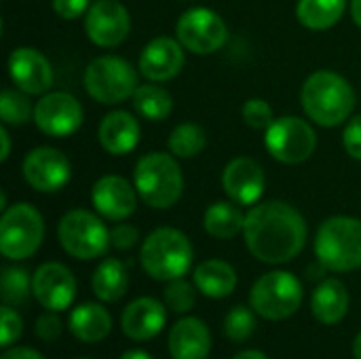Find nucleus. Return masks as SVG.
Here are the masks:
<instances>
[{
    "label": "nucleus",
    "mask_w": 361,
    "mask_h": 359,
    "mask_svg": "<svg viewBox=\"0 0 361 359\" xmlns=\"http://www.w3.org/2000/svg\"><path fill=\"white\" fill-rule=\"evenodd\" d=\"M131 106L142 118L159 123V121H165L171 114L173 97L163 87H157L154 83H148V85H140L135 89V93L131 97Z\"/></svg>",
    "instance_id": "29"
},
{
    "label": "nucleus",
    "mask_w": 361,
    "mask_h": 359,
    "mask_svg": "<svg viewBox=\"0 0 361 359\" xmlns=\"http://www.w3.org/2000/svg\"><path fill=\"white\" fill-rule=\"evenodd\" d=\"M93 294L104 303H116L127 294L129 273L127 267L116 258H106L97 264L91 279Z\"/></svg>",
    "instance_id": "26"
},
{
    "label": "nucleus",
    "mask_w": 361,
    "mask_h": 359,
    "mask_svg": "<svg viewBox=\"0 0 361 359\" xmlns=\"http://www.w3.org/2000/svg\"><path fill=\"white\" fill-rule=\"evenodd\" d=\"M112 330L110 313L97 303H85L70 315V332L82 343H99Z\"/></svg>",
    "instance_id": "24"
},
{
    "label": "nucleus",
    "mask_w": 361,
    "mask_h": 359,
    "mask_svg": "<svg viewBox=\"0 0 361 359\" xmlns=\"http://www.w3.org/2000/svg\"><path fill=\"white\" fill-rule=\"evenodd\" d=\"M353 358L361 359V332H360V334H357L355 343H353Z\"/></svg>",
    "instance_id": "46"
},
{
    "label": "nucleus",
    "mask_w": 361,
    "mask_h": 359,
    "mask_svg": "<svg viewBox=\"0 0 361 359\" xmlns=\"http://www.w3.org/2000/svg\"><path fill=\"white\" fill-rule=\"evenodd\" d=\"M315 256L322 267L334 273L360 269L361 220L351 216L328 218L315 235Z\"/></svg>",
    "instance_id": "5"
},
{
    "label": "nucleus",
    "mask_w": 361,
    "mask_h": 359,
    "mask_svg": "<svg viewBox=\"0 0 361 359\" xmlns=\"http://www.w3.org/2000/svg\"><path fill=\"white\" fill-rule=\"evenodd\" d=\"M176 36L186 51L195 55H212L226 44L228 28L216 11L195 6L180 15Z\"/></svg>",
    "instance_id": "11"
},
{
    "label": "nucleus",
    "mask_w": 361,
    "mask_h": 359,
    "mask_svg": "<svg viewBox=\"0 0 361 359\" xmlns=\"http://www.w3.org/2000/svg\"><path fill=\"white\" fill-rule=\"evenodd\" d=\"M300 106L313 123L338 127L353 114L355 91L345 76L332 70H317L302 83Z\"/></svg>",
    "instance_id": "2"
},
{
    "label": "nucleus",
    "mask_w": 361,
    "mask_h": 359,
    "mask_svg": "<svg viewBox=\"0 0 361 359\" xmlns=\"http://www.w3.org/2000/svg\"><path fill=\"white\" fill-rule=\"evenodd\" d=\"M82 80L87 93L104 106H114L131 99L135 89L140 87L135 68L118 55L95 57L87 66Z\"/></svg>",
    "instance_id": "6"
},
{
    "label": "nucleus",
    "mask_w": 361,
    "mask_h": 359,
    "mask_svg": "<svg viewBox=\"0 0 361 359\" xmlns=\"http://www.w3.org/2000/svg\"><path fill=\"white\" fill-rule=\"evenodd\" d=\"M0 320H2V332H0V343L4 349H8L23 332V324L21 317L17 315V311H13L8 305H4L0 309Z\"/></svg>",
    "instance_id": "36"
},
{
    "label": "nucleus",
    "mask_w": 361,
    "mask_h": 359,
    "mask_svg": "<svg viewBox=\"0 0 361 359\" xmlns=\"http://www.w3.org/2000/svg\"><path fill=\"white\" fill-rule=\"evenodd\" d=\"M256 311H250L247 307H235L228 311L224 320V332L233 343H243L247 341L254 330H256Z\"/></svg>",
    "instance_id": "34"
},
{
    "label": "nucleus",
    "mask_w": 361,
    "mask_h": 359,
    "mask_svg": "<svg viewBox=\"0 0 361 359\" xmlns=\"http://www.w3.org/2000/svg\"><path fill=\"white\" fill-rule=\"evenodd\" d=\"M82 121V106L72 93L49 91L34 104V125L49 138H68L80 129Z\"/></svg>",
    "instance_id": "12"
},
{
    "label": "nucleus",
    "mask_w": 361,
    "mask_h": 359,
    "mask_svg": "<svg viewBox=\"0 0 361 359\" xmlns=\"http://www.w3.org/2000/svg\"><path fill=\"white\" fill-rule=\"evenodd\" d=\"M140 241V233L131 224H116L110 229V245L116 250H131Z\"/></svg>",
    "instance_id": "39"
},
{
    "label": "nucleus",
    "mask_w": 361,
    "mask_h": 359,
    "mask_svg": "<svg viewBox=\"0 0 361 359\" xmlns=\"http://www.w3.org/2000/svg\"><path fill=\"white\" fill-rule=\"evenodd\" d=\"M311 311L317 322L326 326L341 324L349 311V292L338 279H324L311 298Z\"/></svg>",
    "instance_id": "23"
},
{
    "label": "nucleus",
    "mask_w": 361,
    "mask_h": 359,
    "mask_svg": "<svg viewBox=\"0 0 361 359\" xmlns=\"http://www.w3.org/2000/svg\"><path fill=\"white\" fill-rule=\"evenodd\" d=\"M85 32L89 40L102 49L123 44L131 32V17L118 0H95L85 15Z\"/></svg>",
    "instance_id": "13"
},
{
    "label": "nucleus",
    "mask_w": 361,
    "mask_h": 359,
    "mask_svg": "<svg viewBox=\"0 0 361 359\" xmlns=\"http://www.w3.org/2000/svg\"><path fill=\"white\" fill-rule=\"evenodd\" d=\"M343 144L351 159L361 161V114L349 118L345 131H343Z\"/></svg>",
    "instance_id": "37"
},
{
    "label": "nucleus",
    "mask_w": 361,
    "mask_h": 359,
    "mask_svg": "<svg viewBox=\"0 0 361 359\" xmlns=\"http://www.w3.org/2000/svg\"><path fill=\"white\" fill-rule=\"evenodd\" d=\"M349 8H351V17H353L355 25L361 28V0H351L349 2Z\"/></svg>",
    "instance_id": "43"
},
{
    "label": "nucleus",
    "mask_w": 361,
    "mask_h": 359,
    "mask_svg": "<svg viewBox=\"0 0 361 359\" xmlns=\"http://www.w3.org/2000/svg\"><path fill=\"white\" fill-rule=\"evenodd\" d=\"M250 305L264 320H288L302 305V284L288 271H271L252 286Z\"/></svg>",
    "instance_id": "9"
},
{
    "label": "nucleus",
    "mask_w": 361,
    "mask_h": 359,
    "mask_svg": "<svg viewBox=\"0 0 361 359\" xmlns=\"http://www.w3.org/2000/svg\"><path fill=\"white\" fill-rule=\"evenodd\" d=\"M0 290H2V300L4 305L13 307V305H21L25 303L30 290H32V279L27 275L25 269L19 267H6L2 271V279H0Z\"/></svg>",
    "instance_id": "32"
},
{
    "label": "nucleus",
    "mask_w": 361,
    "mask_h": 359,
    "mask_svg": "<svg viewBox=\"0 0 361 359\" xmlns=\"http://www.w3.org/2000/svg\"><path fill=\"white\" fill-rule=\"evenodd\" d=\"M133 184L140 199L152 209L173 207L184 193V176L173 154L148 152L133 169Z\"/></svg>",
    "instance_id": "3"
},
{
    "label": "nucleus",
    "mask_w": 361,
    "mask_h": 359,
    "mask_svg": "<svg viewBox=\"0 0 361 359\" xmlns=\"http://www.w3.org/2000/svg\"><path fill=\"white\" fill-rule=\"evenodd\" d=\"M32 294L47 311H66L76 298V279L61 262H44L32 277Z\"/></svg>",
    "instance_id": "15"
},
{
    "label": "nucleus",
    "mask_w": 361,
    "mask_h": 359,
    "mask_svg": "<svg viewBox=\"0 0 361 359\" xmlns=\"http://www.w3.org/2000/svg\"><path fill=\"white\" fill-rule=\"evenodd\" d=\"M203 226L207 235L216 239H233L243 233L245 214L239 209L235 201H216L205 209Z\"/></svg>",
    "instance_id": "27"
},
{
    "label": "nucleus",
    "mask_w": 361,
    "mask_h": 359,
    "mask_svg": "<svg viewBox=\"0 0 361 359\" xmlns=\"http://www.w3.org/2000/svg\"><path fill=\"white\" fill-rule=\"evenodd\" d=\"M264 146L275 161L300 165L315 152L317 133L311 123L300 116H279L264 131Z\"/></svg>",
    "instance_id": "10"
},
{
    "label": "nucleus",
    "mask_w": 361,
    "mask_h": 359,
    "mask_svg": "<svg viewBox=\"0 0 361 359\" xmlns=\"http://www.w3.org/2000/svg\"><path fill=\"white\" fill-rule=\"evenodd\" d=\"M165 322H167L165 305H161L154 298L144 296L125 307L121 326L127 339L144 343V341L154 339L165 328Z\"/></svg>",
    "instance_id": "20"
},
{
    "label": "nucleus",
    "mask_w": 361,
    "mask_h": 359,
    "mask_svg": "<svg viewBox=\"0 0 361 359\" xmlns=\"http://www.w3.org/2000/svg\"><path fill=\"white\" fill-rule=\"evenodd\" d=\"M121 359H154L150 353H146V351H127L125 355Z\"/></svg>",
    "instance_id": "45"
},
{
    "label": "nucleus",
    "mask_w": 361,
    "mask_h": 359,
    "mask_svg": "<svg viewBox=\"0 0 361 359\" xmlns=\"http://www.w3.org/2000/svg\"><path fill=\"white\" fill-rule=\"evenodd\" d=\"M207 146L205 131L197 123H182L178 125L167 140V148L178 159H195Z\"/></svg>",
    "instance_id": "30"
},
{
    "label": "nucleus",
    "mask_w": 361,
    "mask_h": 359,
    "mask_svg": "<svg viewBox=\"0 0 361 359\" xmlns=\"http://www.w3.org/2000/svg\"><path fill=\"white\" fill-rule=\"evenodd\" d=\"M57 237L66 254L76 260H95L110 248V229L99 214L87 209H70L57 224Z\"/></svg>",
    "instance_id": "7"
},
{
    "label": "nucleus",
    "mask_w": 361,
    "mask_h": 359,
    "mask_svg": "<svg viewBox=\"0 0 361 359\" xmlns=\"http://www.w3.org/2000/svg\"><path fill=\"white\" fill-rule=\"evenodd\" d=\"M243 121L247 127L252 129H260V131H267L271 127V123L275 121V114H273V108L267 99H260V97H252L243 104Z\"/></svg>",
    "instance_id": "35"
},
{
    "label": "nucleus",
    "mask_w": 361,
    "mask_h": 359,
    "mask_svg": "<svg viewBox=\"0 0 361 359\" xmlns=\"http://www.w3.org/2000/svg\"><path fill=\"white\" fill-rule=\"evenodd\" d=\"M184 44L169 36L152 38L140 53L137 70L150 83H165L176 78L184 68Z\"/></svg>",
    "instance_id": "18"
},
{
    "label": "nucleus",
    "mask_w": 361,
    "mask_h": 359,
    "mask_svg": "<svg viewBox=\"0 0 361 359\" xmlns=\"http://www.w3.org/2000/svg\"><path fill=\"white\" fill-rule=\"evenodd\" d=\"M25 182L38 193H57L72 178L70 159L51 146H38L30 150L21 165Z\"/></svg>",
    "instance_id": "14"
},
{
    "label": "nucleus",
    "mask_w": 361,
    "mask_h": 359,
    "mask_svg": "<svg viewBox=\"0 0 361 359\" xmlns=\"http://www.w3.org/2000/svg\"><path fill=\"white\" fill-rule=\"evenodd\" d=\"M222 188L237 205H256L267 188L264 169L254 159L237 157L222 171Z\"/></svg>",
    "instance_id": "19"
},
{
    "label": "nucleus",
    "mask_w": 361,
    "mask_h": 359,
    "mask_svg": "<svg viewBox=\"0 0 361 359\" xmlns=\"http://www.w3.org/2000/svg\"><path fill=\"white\" fill-rule=\"evenodd\" d=\"M8 76L27 95H44L53 85L51 61L32 47H19L8 55Z\"/></svg>",
    "instance_id": "17"
},
{
    "label": "nucleus",
    "mask_w": 361,
    "mask_h": 359,
    "mask_svg": "<svg viewBox=\"0 0 361 359\" xmlns=\"http://www.w3.org/2000/svg\"><path fill=\"white\" fill-rule=\"evenodd\" d=\"M167 347L173 359H207L212 351L209 328L197 317H184L171 328Z\"/></svg>",
    "instance_id": "22"
},
{
    "label": "nucleus",
    "mask_w": 361,
    "mask_h": 359,
    "mask_svg": "<svg viewBox=\"0 0 361 359\" xmlns=\"http://www.w3.org/2000/svg\"><path fill=\"white\" fill-rule=\"evenodd\" d=\"M57 311H47L42 313L38 320H36V334L40 341L44 343H51V341H57L59 334H61V320L59 315H55Z\"/></svg>",
    "instance_id": "38"
},
{
    "label": "nucleus",
    "mask_w": 361,
    "mask_h": 359,
    "mask_svg": "<svg viewBox=\"0 0 361 359\" xmlns=\"http://www.w3.org/2000/svg\"><path fill=\"white\" fill-rule=\"evenodd\" d=\"M137 197L140 195L135 190V184L112 174L95 180L91 188V203L95 212L104 220L112 222H123L129 216H133L137 207Z\"/></svg>",
    "instance_id": "16"
},
{
    "label": "nucleus",
    "mask_w": 361,
    "mask_h": 359,
    "mask_svg": "<svg viewBox=\"0 0 361 359\" xmlns=\"http://www.w3.org/2000/svg\"><path fill=\"white\" fill-rule=\"evenodd\" d=\"M140 262L146 275L157 281L180 279L188 273L192 264L190 239L178 229L161 226L144 239Z\"/></svg>",
    "instance_id": "4"
},
{
    "label": "nucleus",
    "mask_w": 361,
    "mask_h": 359,
    "mask_svg": "<svg viewBox=\"0 0 361 359\" xmlns=\"http://www.w3.org/2000/svg\"><path fill=\"white\" fill-rule=\"evenodd\" d=\"M91 0H53V11L61 19H78L87 15Z\"/></svg>",
    "instance_id": "40"
},
{
    "label": "nucleus",
    "mask_w": 361,
    "mask_h": 359,
    "mask_svg": "<svg viewBox=\"0 0 361 359\" xmlns=\"http://www.w3.org/2000/svg\"><path fill=\"white\" fill-rule=\"evenodd\" d=\"M233 359H269L264 353H260V351H241V353H237Z\"/></svg>",
    "instance_id": "44"
},
{
    "label": "nucleus",
    "mask_w": 361,
    "mask_h": 359,
    "mask_svg": "<svg viewBox=\"0 0 361 359\" xmlns=\"http://www.w3.org/2000/svg\"><path fill=\"white\" fill-rule=\"evenodd\" d=\"M0 209H2V212L6 209V193H4V190H0Z\"/></svg>",
    "instance_id": "47"
},
{
    "label": "nucleus",
    "mask_w": 361,
    "mask_h": 359,
    "mask_svg": "<svg viewBox=\"0 0 361 359\" xmlns=\"http://www.w3.org/2000/svg\"><path fill=\"white\" fill-rule=\"evenodd\" d=\"M97 140L108 154H129L140 144V123L127 110H112L102 118Z\"/></svg>",
    "instance_id": "21"
},
{
    "label": "nucleus",
    "mask_w": 361,
    "mask_h": 359,
    "mask_svg": "<svg viewBox=\"0 0 361 359\" xmlns=\"http://www.w3.org/2000/svg\"><path fill=\"white\" fill-rule=\"evenodd\" d=\"M195 286L207 298H226L237 288V273L224 260H205L195 269Z\"/></svg>",
    "instance_id": "25"
},
{
    "label": "nucleus",
    "mask_w": 361,
    "mask_h": 359,
    "mask_svg": "<svg viewBox=\"0 0 361 359\" xmlns=\"http://www.w3.org/2000/svg\"><path fill=\"white\" fill-rule=\"evenodd\" d=\"M0 359H42V355L30 347H17V349H6Z\"/></svg>",
    "instance_id": "41"
},
{
    "label": "nucleus",
    "mask_w": 361,
    "mask_h": 359,
    "mask_svg": "<svg viewBox=\"0 0 361 359\" xmlns=\"http://www.w3.org/2000/svg\"><path fill=\"white\" fill-rule=\"evenodd\" d=\"M0 142H2V150H0V161L4 163L11 154V135L6 131V125L0 127Z\"/></svg>",
    "instance_id": "42"
},
{
    "label": "nucleus",
    "mask_w": 361,
    "mask_h": 359,
    "mask_svg": "<svg viewBox=\"0 0 361 359\" xmlns=\"http://www.w3.org/2000/svg\"><path fill=\"white\" fill-rule=\"evenodd\" d=\"M0 118L2 125L19 127L34 118V106L21 89H2L0 93Z\"/></svg>",
    "instance_id": "31"
},
{
    "label": "nucleus",
    "mask_w": 361,
    "mask_h": 359,
    "mask_svg": "<svg viewBox=\"0 0 361 359\" xmlns=\"http://www.w3.org/2000/svg\"><path fill=\"white\" fill-rule=\"evenodd\" d=\"M347 11V0H298L296 19L309 30L334 28Z\"/></svg>",
    "instance_id": "28"
},
{
    "label": "nucleus",
    "mask_w": 361,
    "mask_h": 359,
    "mask_svg": "<svg viewBox=\"0 0 361 359\" xmlns=\"http://www.w3.org/2000/svg\"><path fill=\"white\" fill-rule=\"evenodd\" d=\"M44 239V222L40 212L30 203H15L0 218V252L8 260H25L34 256Z\"/></svg>",
    "instance_id": "8"
},
{
    "label": "nucleus",
    "mask_w": 361,
    "mask_h": 359,
    "mask_svg": "<svg viewBox=\"0 0 361 359\" xmlns=\"http://www.w3.org/2000/svg\"><path fill=\"white\" fill-rule=\"evenodd\" d=\"M243 239L254 258L267 264L294 260L307 243V220L286 201H262L245 214Z\"/></svg>",
    "instance_id": "1"
},
{
    "label": "nucleus",
    "mask_w": 361,
    "mask_h": 359,
    "mask_svg": "<svg viewBox=\"0 0 361 359\" xmlns=\"http://www.w3.org/2000/svg\"><path fill=\"white\" fill-rule=\"evenodd\" d=\"M163 296H165V307L169 311H173V313H180V315L188 313L195 307V303H197V292H195V288L184 277L171 279L167 284Z\"/></svg>",
    "instance_id": "33"
}]
</instances>
